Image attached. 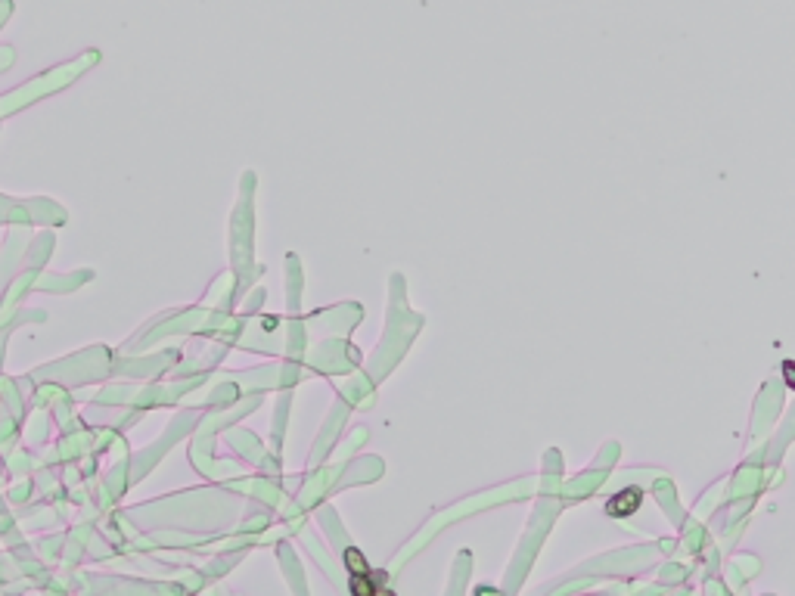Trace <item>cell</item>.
I'll return each mask as SVG.
<instances>
[{
    "mask_svg": "<svg viewBox=\"0 0 795 596\" xmlns=\"http://www.w3.org/2000/svg\"><path fill=\"white\" fill-rule=\"evenodd\" d=\"M640 497H643V494L637 491V487H627V491H621L618 497L609 500V513H612V515H627V513H634V509L640 506Z\"/></svg>",
    "mask_w": 795,
    "mask_h": 596,
    "instance_id": "6da1fadb",
    "label": "cell"
},
{
    "mask_svg": "<svg viewBox=\"0 0 795 596\" xmlns=\"http://www.w3.org/2000/svg\"><path fill=\"white\" fill-rule=\"evenodd\" d=\"M345 562L351 565L354 574H367V571H370V569H367V562H364V556H360L358 550H348V553H345Z\"/></svg>",
    "mask_w": 795,
    "mask_h": 596,
    "instance_id": "7a4b0ae2",
    "label": "cell"
}]
</instances>
